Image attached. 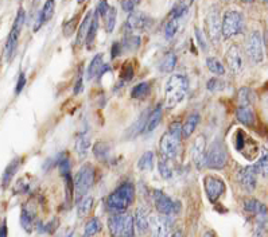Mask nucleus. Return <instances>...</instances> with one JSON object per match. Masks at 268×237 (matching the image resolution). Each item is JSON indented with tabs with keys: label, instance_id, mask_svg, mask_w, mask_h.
Instances as JSON below:
<instances>
[{
	"label": "nucleus",
	"instance_id": "9b49d317",
	"mask_svg": "<svg viewBox=\"0 0 268 237\" xmlns=\"http://www.w3.org/2000/svg\"><path fill=\"white\" fill-rule=\"evenodd\" d=\"M208 37L213 43H218L222 38V21L220 19V11L217 7H212L205 19Z\"/></svg>",
	"mask_w": 268,
	"mask_h": 237
},
{
	"label": "nucleus",
	"instance_id": "ea45409f",
	"mask_svg": "<svg viewBox=\"0 0 268 237\" xmlns=\"http://www.w3.org/2000/svg\"><path fill=\"white\" fill-rule=\"evenodd\" d=\"M104 21L107 33H112L115 25H116V10H115V7H112V6L109 7L108 13L104 15Z\"/></svg>",
	"mask_w": 268,
	"mask_h": 237
},
{
	"label": "nucleus",
	"instance_id": "6ab92c4d",
	"mask_svg": "<svg viewBox=\"0 0 268 237\" xmlns=\"http://www.w3.org/2000/svg\"><path fill=\"white\" fill-rule=\"evenodd\" d=\"M108 69L109 66H107V65L103 62V54L99 53V54L95 55L92 61H91V65H89L88 69V77L89 78H93V77L96 76H101V74H103L105 70H108Z\"/></svg>",
	"mask_w": 268,
	"mask_h": 237
},
{
	"label": "nucleus",
	"instance_id": "a19ab883",
	"mask_svg": "<svg viewBox=\"0 0 268 237\" xmlns=\"http://www.w3.org/2000/svg\"><path fill=\"white\" fill-rule=\"evenodd\" d=\"M139 46H140V37L139 35H128V37L124 38L122 43L123 49L128 51L136 50Z\"/></svg>",
	"mask_w": 268,
	"mask_h": 237
},
{
	"label": "nucleus",
	"instance_id": "0eeeda50",
	"mask_svg": "<svg viewBox=\"0 0 268 237\" xmlns=\"http://www.w3.org/2000/svg\"><path fill=\"white\" fill-rule=\"evenodd\" d=\"M243 15L237 10H228L222 18V38L229 39L243 30Z\"/></svg>",
	"mask_w": 268,
	"mask_h": 237
},
{
	"label": "nucleus",
	"instance_id": "f3484780",
	"mask_svg": "<svg viewBox=\"0 0 268 237\" xmlns=\"http://www.w3.org/2000/svg\"><path fill=\"white\" fill-rule=\"evenodd\" d=\"M152 23V19H151L146 13L143 11H136V13L130 14V17L127 19L126 25L128 26L130 30H135V31H143V30H147Z\"/></svg>",
	"mask_w": 268,
	"mask_h": 237
},
{
	"label": "nucleus",
	"instance_id": "bf43d9fd",
	"mask_svg": "<svg viewBox=\"0 0 268 237\" xmlns=\"http://www.w3.org/2000/svg\"><path fill=\"white\" fill-rule=\"evenodd\" d=\"M265 39H267V43H268V29H267V38Z\"/></svg>",
	"mask_w": 268,
	"mask_h": 237
},
{
	"label": "nucleus",
	"instance_id": "13d9d810",
	"mask_svg": "<svg viewBox=\"0 0 268 237\" xmlns=\"http://www.w3.org/2000/svg\"><path fill=\"white\" fill-rule=\"evenodd\" d=\"M205 237H216V236H212V234H210V233H208V234H206Z\"/></svg>",
	"mask_w": 268,
	"mask_h": 237
},
{
	"label": "nucleus",
	"instance_id": "a878e982",
	"mask_svg": "<svg viewBox=\"0 0 268 237\" xmlns=\"http://www.w3.org/2000/svg\"><path fill=\"white\" fill-rule=\"evenodd\" d=\"M91 21H92V13H88L84 21H82V23H81L80 29H78V34H77V39H75V42H77L78 46H81V45H84L86 42Z\"/></svg>",
	"mask_w": 268,
	"mask_h": 237
},
{
	"label": "nucleus",
	"instance_id": "2eb2a0df",
	"mask_svg": "<svg viewBox=\"0 0 268 237\" xmlns=\"http://www.w3.org/2000/svg\"><path fill=\"white\" fill-rule=\"evenodd\" d=\"M192 158L197 169L206 166V138L204 135L196 136L192 146Z\"/></svg>",
	"mask_w": 268,
	"mask_h": 237
},
{
	"label": "nucleus",
	"instance_id": "dca6fc26",
	"mask_svg": "<svg viewBox=\"0 0 268 237\" xmlns=\"http://www.w3.org/2000/svg\"><path fill=\"white\" fill-rule=\"evenodd\" d=\"M256 177H257V171L255 165L243 167L237 173V181L240 186L247 191H253L256 189Z\"/></svg>",
	"mask_w": 268,
	"mask_h": 237
},
{
	"label": "nucleus",
	"instance_id": "3c124183",
	"mask_svg": "<svg viewBox=\"0 0 268 237\" xmlns=\"http://www.w3.org/2000/svg\"><path fill=\"white\" fill-rule=\"evenodd\" d=\"M109 7H111V6H109L108 3H107V2H100V3L97 5L96 11L99 13V15H103V17H104L105 14L108 13Z\"/></svg>",
	"mask_w": 268,
	"mask_h": 237
},
{
	"label": "nucleus",
	"instance_id": "39448f33",
	"mask_svg": "<svg viewBox=\"0 0 268 237\" xmlns=\"http://www.w3.org/2000/svg\"><path fill=\"white\" fill-rule=\"evenodd\" d=\"M228 163V150L222 140H214L206 150V166L209 169L221 170Z\"/></svg>",
	"mask_w": 268,
	"mask_h": 237
},
{
	"label": "nucleus",
	"instance_id": "5fc2aeb1",
	"mask_svg": "<svg viewBox=\"0 0 268 237\" xmlns=\"http://www.w3.org/2000/svg\"><path fill=\"white\" fill-rule=\"evenodd\" d=\"M0 237H7V226H6V220L2 221V230H0Z\"/></svg>",
	"mask_w": 268,
	"mask_h": 237
},
{
	"label": "nucleus",
	"instance_id": "09e8293b",
	"mask_svg": "<svg viewBox=\"0 0 268 237\" xmlns=\"http://www.w3.org/2000/svg\"><path fill=\"white\" fill-rule=\"evenodd\" d=\"M132 76H134V69H132V66L127 62V64H124V66H123L122 77L126 81H130L131 78H132Z\"/></svg>",
	"mask_w": 268,
	"mask_h": 237
},
{
	"label": "nucleus",
	"instance_id": "1a4fd4ad",
	"mask_svg": "<svg viewBox=\"0 0 268 237\" xmlns=\"http://www.w3.org/2000/svg\"><path fill=\"white\" fill-rule=\"evenodd\" d=\"M247 54L253 64H260L264 59L263 37L259 30H252L247 38Z\"/></svg>",
	"mask_w": 268,
	"mask_h": 237
},
{
	"label": "nucleus",
	"instance_id": "72a5a7b5",
	"mask_svg": "<svg viewBox=\"0 0 268 237\" xmlns=\"http://www.w3.org/2000/svg\"><path fill=\"white\" fill-rule=\"evenodd\" d=\"M138 167L142 171H151L154 167V153L152 151H146L143 154L142 158L139 159Z\"/></svg>",
	"mask_w": 268,
	"mask_h": 237
},
{
	"label": "nucleus",
	"instance_id": "79ce46f5",
	"mask_svg": "<svg viewBox=\"0 0 268 237\" xmlns=\"http://www.w3.org/2000/svg\"><path fill=\"white\" fill-rule=\"evenodd\" d=\"M190 3H186V2H181V3H176L174 6V9L171 10V14H170V18H174V19H182V18L186 15L188 13V9Z\"/></svg>",
	"mask_w": 268,
	"mask_h": 237
},
{
	"label": "nucleus",
	"instance_id": "20e7f679",
	"mask_svg": "<svg viewBox=\"0 0 268 237\" xmlns=\"http://www.w3.org/2000/svg\"><path fill=\"white\" fill-rule=\"evenodd\" d=\"M108 230L111 237H134V217L126 213H116L109 217Z\"/></svg>",
	"mask_w": 268,
	"mask_h": 237
},
{
	"label": "nucleus",
	"instance_id": "f03ea898",
	"mask_svg": "<svg viewBox=\"0 0 268 237\" xmlns=\"http://www.w3.org/2000/svg\"><path fill=\"white\" fill-rule=\"evenodd\" d=\"M135 199L134 183L124 182L105 198V206L113 213H123Z\"/></svg>",
	"mask_w": 268,
	"mask_h": 237
},
{
	"label": "nucleus",
	"instance_id": "7ed1b4c3",
	"mask_svg": "<svg viewBox=\"0 0 268 237\" xmlns=\"http://www.w3.org/2000/svg\"><path fill=\"white\" fill-rule=\"evenodd\" d=\"M189 89L188 78L182 74H172L166 82L164 93H166V105L167 108H174L185 98Z\"/></svg>",
	"mask_w": 268,
	"mask_h": 237
},
{
	"label": "nucleus",
	"instance_id": "473e14b6",
	"mask_svg": "<svg viewBox=\"0 0 268 237\" xmlns=\"http://www.w3.org/2000/svg\"><path fill=\"white\" fill-rule=\"evenodd\" d=\"M206 66L209 69L210 72L213 73V74H217V76H224L225 74V68H224V65L218 58L216 57H209V58H206Z\"/></svg>",
	"mask_w": 268,
	"mask_h": 237
},
{
	"label": "nucleus",
	"instance_id": "c85d7f7f",
	"mask_svg": "<svg viewBox=\"0 0 268 237\" xmlns=\"http://www.w3.org/2000/svg\"><path fill=\"white\" fill-rule=\"evenodd\" d=\"M111 153V146L107 142H97L93 147V154L99 161H107Z\"/></svg>",
	"mask_w": 268,
	"mask_h": 237
},
{
	"label": "nucleus",
	"instance_id": "a211bd4d",
	"mask_svg": "<svg viewBox=\"0 0 268 237\" xmlns=\"http://www.w3.org/2000/svg\"><path fill=\"white\" fill-rule=\"evenodd\" d=\"M134 222L139 234H144L150 229V217H148V213L144 207H138L135 210Z\"/></svg>",
	"mask_w": 268,
	"mask_h": 237
},
{
	"label": "nucleus",
	"instance_id": "393cba45",
	"mask_svg": "<svg viewBox=\"0 0 268 237\" xmlns=\"http://www.w3.org/2000/svg\"><path fill=\"white\" fill-rule=\"evenodd\" d=\"M162 116H163V109H162V106H156L155 109L152 110L148 116V120H147V126H146V132H151L154 131L158 126L162 122Z\"/></svg>",
	"mask_w": 268,
	"mask_h": 237
},
{
	"label": "nucleus",
	"instance_id": "de8ad7c7",
	"mask_svg": "<svg viewBox=\"0 0 268 237\" xmlns=\"http://www.w3.org/2000/svg\"><path fill=\"white\" fill-rule=\"evenodd\" d=\"M58 166L59 170H61V174L63 177H66L70 174V162L67 158H62V159H58Z\"/></svg>",
	"mask_w": 268,
	"mask_h": 237
},
{
	"label": "nucleus",
	"instance_id": "603ef678",
	"mask_svg": "<svg viewBox=\"0 0 268 237\" xmlns=\"http://www.w3.org/2000/svg\"><path fill=\"white\" fill-rule=\"evenodd\" d=\"M136 6V2H131V0H126V2H123L122 3V7L124 11H127V13L132 14L134 13V7Z\"/></svg>",
	"mask_w": 268,
	"mask_h": 237
},
{
	"label": "nucleus",
	"instance_id": "4c0bfd02",
	"mask_svg": "<svg viewBox=\"0 0 268 237\" xmlns=\"http://www.w3.org/2000/svg\"><path fill=\"white\" fill-rule=\"evenodd\" d=\"M158 169H159L160 175L166 179L172 177V167H171V161H168L166 158L160 157L159 162H158Z\"/></svg>",
	"mask_w": 268,
	"mask_h": 237
},
{
	"label": "nucleus",
	"instance_id": "2f4dec72",
	"mask_svg": "<svg viewBox=\"0 0 268 237\" xmlns=\"http://www.w3.org/2000/svg\"><path fill=\"white\" fill-rule=\"evenodd\" d=\"M34 214H35V212H31L29 207L23 206V209H22V214H21V224L26 232H31L34 217H35Z\"/></svg>",
	"mask_w": 268,
	"mask_h": 237
},
{
	"label": "nucleus",
	"instance_id": "4d7b16f0",
	"mask_svg": "<svg viewBox=\"0 0 268 237\" xmlns=\"http://www.w3.org/2000/svg\"><path fill=\"white\" fill-rule=\"evenodd\" d=\"M171 237H184V236H182V233H181V232H175L174 234H172Z\"/></svg>",
	"mask_w": 268,
	"mask_h": 237
},
{
	"label": "nucleus",
	"instance_id": "f8f14e48",
	"mask_svg": "<svg viewBox=\"0 0 268 237\" xmlns=\"http://www.w3.org/2000/svg\"><path fill=\"white\" fill-rule=\"evenodd\" d=\"M225 61L228 68L233 74H239L244 69L243 51L237 45H231L225 53Z\"/></svg>",
	"mask_w": 268,
	"mask_h": 237
},
{
	"label": "nucleus",
	"instance_id": "58836bf2",
	"mask_svg": "<svg viewBox=\"0 0 268 237\" xmlns=\"http://www.w3.org/2000/svg\"><path fill=\"white\" fill-rule=\"evenodd\" d=\"M97 29H99V13L95 11V13H93L92 21H91V26H89L88 38H86V43H88L89 46L93 43V39L96 38Z\"/></svg>",
	"mask_w": 268,
	"mask_h": 237
},
{
	"label": "nucleus",
	"instance_id": "f257e3e1",
	"mask_svg": "<svg viewBox=\"0 0 268 237\" xmlns=\"http://www.w3.org/2000/svg\"><path fill=\"white\" fill-rule=\"evenodd\" d=\"M181 138H182V124L174 122L170 124L168 130L163 134L159 142L160 157L166 158L168 161H174L180 155Z\"/></svg>",
	"mask_w": 268,
	"mask_h": 237
},
{
	"label": "nucleus",
	"instance_id": "412c9836",
	"mask_svg": "<svg viewBox=\"0 0 268 237\" xmlns=\"http://www.w3.org/2000/svg\"><path fill=\"white\" fill-rule=\"evenodd\" d=\"M89 147H91V139H89L88 134H85V132L78 134L77 139H75V151L81 159H84L88 155Z\"/></svg>",
	"mask_w": 268,
	"mask_h": 237
},
{
	"label": "nucleus",
	"instance_id": "6e6d98bb",
	"mask_svg": "<svg viewBox=\"0 0 268 237\" xmlns=\"http://www.w3.org/2000/svg\"><path fill=\"white\" fill-rule=\"evenodd\" d=\"M81 88H82V78H80L78 80V82H77V85H75V88H74V93H80L81 92Z\"/></svg>",
	"mask_w": 268,
	"mask_h": 237
},
{
	"label": "nucleus",
	"instance_id": "49530a36",
	"mask_svg": "<svg viewBox=\"0 0 268 237\" xmlns=\"http://www.w3.org/2000/svg\"><path fill=\"white\" fill-rule=\"evenodd\" d=\"M194 34H196V38H197V41H198V45L201 46L202 50L204 51L208 50V41H206L205 34H204L201 30L198 29V27L194 29Z\"/></svg>",
	"mask_w": 268,
	"mask_h": 237
},
{
	"label": "nucleus",
	"instance_id": "37998d69",
	"mask_svg": "<svg viewBox=\"0 0 268 237\" xmlns=\"http://www.w3.org/2000/svg\"><path fill=\"white\" fill-rule=\"evenodd\" d=\"M252 101H253V93H252L251 89L248 88L240 89L239 92L240 106H251Z\"/></svg>",
	"mask_w": 268,
	"mask_h": 237
},
{
	"label": "nucleus",
	"instance_id": "f704fd0d",
	"mask_svg": "<svg viewBox=\"0 0 268 237\" xmlns=\"http://www.w3.org/2000/svg\"><path fill=\"white\" fill-rule=\"evenodd\" d=\"M181 26V21L180 19H174V18H170L164 26V37L167 39H172L178 33Z\"/></svg>",
	"mask_w": 268,
	"mask_h": 237
},
{
	"label": "nucleus",
	"instance_id": "4be33fe9",
	"mask_svg": "<svg viewBox=\"0 0 268 237\" xmlns=\"http://www.w3.org/2000/svg\"><path fill=\"white\" fill-rule=\"evenodd\" d=\"M54 7H55V3L54 2H51V0H49V2H46L45 3V6H43V9L39 11V15H38V19H37V25H35V27H34V30L37 31L41 26H43L45 23H46L49 19H50L51 17H53V13H54Z\"/></svg>",
	"mask_w": 268,
	"mask_h": 237
},
{
	"label": "nucleus",
	"instance_id": "e433bc0d",
	"mask_svg": "<svg viewBox=\"0 0 268 237\" xmlns=\"http://www.w3.org/2000/svg\"><path fill=\"white\" fill-rule=\"evenodd\" d=\"M151 85L150 82H140L136 86H134L132 92H131V97L132 98H144L147 94L150 93Z\"/></svg>",
	"mask_w": 268,
	"mask_h": 237
},
{
	"label": "nucleus",
	"instance_id": "aec40b11",
	"mask_svg": "<svg viewBox=\"0 0 268 237\" xmlns=\"http://www.w3.org/2000/svg\"><path fill=\"white\" fill-rule=\"evenodd\" d=\"M244 209L248 213H252V214H256V216H265L268 213V209L265 207V205L255 198L245 199L244 201Z\"/></svg>",
	"mask_w": 268,
	"mask_h": 237
},
{
	"label": "nucleus",
	"instance_id": "6e6552de",
	"mask_svg": "<svg viewBox=\"0 0 268 237\" xmlns=\"http://www.w3.org/2000/svg\"><path fill=\"white\" fill-rule=\"evenodd\" d=\"M25 10H18L17 17H15V21H14L13 23L11 31H10L9 37H7V42H6V55H7V58L9 59L13 58L14 53L17 50L19 35H21L22 27H23V23H25Z\"/></svg>",
	"mask_w": 268,
	"mask_h": 237
},
{
	"label": "nucleus",
	"instance_id": "b1692460",
	"mask_svg": "<svg viewBox=\"0 0 268 237\" xmlns=\"http://www.w3.org/2000/svg\"><path fill=\"white\" fill-rule=\"evenodd\" d=\"M236 116L239 118V122L245 126H252L256 120L255 110L252 109L251 106H239L236 110Z\"/></svg>",
	"mask_w": 268,
	"mask_h": 237
},
{
	"label": "nucleus",
	"instance_id": "bb28decb",
	"mask_svg": "<svg viewBox=\"0 0 268 237\" xmlns=\"http://www.w3.org/2000/svg\"><path fill=\"white\" fill-rule=\"evenodd\" d=\"M198 123H200V114H190V116L185 120L184 126H182V136H184V138H189V136L193 134L194 130L197 128Z\"/></svg>",
	"mask_w": 268,
	"mask_h": 237
},
{
	"label": "nucleus",
	"instance_id": "4468645a",
	"mask_svg": "<svg viewBox=\"0 0 268 237\" xmlns=\"http://www.w3.org/2000/svg\"><path fill=\"white\" fill-rule=\"evenodd\" d=\"M204 186H205V191L209 199L212 202H216L225 191V183L222 179L213 175H206L204 178Z\"/></svg>",
	"mask_w": 268,
	"mask_h": 237
},
{
	"label": "nucleus",
	"instance_id": "c03bdc74",
	"mask_svg": "<svg viewBox=\"0 0 268 237\" xmlns=\"http://www.w3.org/2000/svg\"><path fill=\"white\" fill-rule=\"evenodd\" d=\"M100 229H101V224L100 221H99V218H91V220L86 222V226H85L84 237L95 236Z\"/></svg>",
	"mask_w": 268,
	"mask_h": 237
},
{
	"label": "nucleus",
	"instance_id": "423d86ee",
	"mask_svg": "<svg viewBox=\"0 0 268 237\" xmlns=\"http://www.w3.org/2000/svg\"><path fill=\"white\" fill-rule=\"evenodd\" d=\"M95 182V170L91 165H84L75 174L74 178V191H75V201H80L88 194L91 187Z\"/></svg>",
	"mask_w": 268,
	"mask_h": 237
},
{
	"label": "nucleus",
	"instance_id": "052dcab7",
	"mask_svg": "<svg viewBox=\"0 0 268 237\" xmlns=\"http://www.w3.org/2000/svg\"><path fill=\"white\" fill-rule=\"evenodd\" d=\"M256 237H259V236H256Z\"/></svg>",
	"mask_w": 268,
	"mask_h": 237
},
{
	"label": "nucleus",
	"instance_id": "7c9ffc66",
	"mask_svg": "<svg viewBox=\"0 0 268 237\" xmlns=\"http://www.w3.org/2000/svg\"><path fill=\"white\" fill-rule=\"evenodd\" d=\"M93 206V198L91 195H85L84 198H81L80 201H77V213L80 217L88 216L89 212L92 210Z\"/></svg>",
	"mask_w": 268,
	"mask_h": 237
},
{
	"label": "nucleus",
	"instance_id": "5701e85b",
	"mask_svg": "<svg viewBox=\"0 0 268 237\" xmlns=\"http://www.w3.org/2000/svg\"><path fill=\"white\" fill-rule=\"evenodd\" d=\"M148 116H150L148 112H143L142 116H140V117H139L138 120H136L128 130H127V136H128V138H136L143 130H146Z\"/></svg>",
	"mask_w": 268,
	"mask_h": 237
},
{
	"label": "nucleus",
	"instance_id": "a18cd8bd",
	"mask_svg": "<svg viewBox=\"0 0 268 237\" xmlns=\"http://www.w3.org/2000/svg\"><path fill=\"white\" fill-rule=\"evenodd\" d=\"M206 88L210 92H218V90H222V89H225V82L217 77H213V78H210L208 81V85H206Z\"/></svg>",
	"mask_w": 268,
	"mask_h": 237
},
{
	"label": "nucleus",
	"instance_id": "9d476101",
	"mask_svg": "<svg viewBox=\"0 0 268 237\" xmlns=\"http://www.w3.org/2000/svg\"><path fill=\"white\" fill-rule=\"evenodd\" d=\"M152 199H154V205H155L156 210L160 214L164 216H176L180 213V202H176L174 199H171L168 195H166L163 191L160 190H154L152 194Z\"/></svg>",
	"mask_w": 268,
	"mask_h": 237
},
{
	"label": "nucleus",
	"instance_id": "c9c22d12",
	"mask_svg": "<svg viewBox=\"0 0 268 237\" xmlns=\"http://www.w3.org/2000/svg\"><path fill=\"white\" fill-rule=\"evenodd\" d=\"M256 171L260 175L268 178V150L267 148H263V153H261V157L257 161V163L255 165Z\"/></svg>",
	"mask_w": 268,
	"mask_h": 237
},
{
	"label": "nucleus",
	"instance_id": "ddd939ff",
	"mask_svg": "<svg viewBox=\"0 0 268 237\" xmlns=\"http://www.w3.org/2000/svg\"><path fill=\"white\" fill-rule=\"evenodd\" d=\"M150 228L152 237H171V221L168 216L150 217Z\"/></svg>",
	"mask_w": 268,
	"mask_h": 237
},
{
	"label": "nucleus",
	"instance_id": "c756f323",
	"mask_svg": "<svg viewBox=\"0 0 268 237\" xmlns=\"http://www.w3.org/2000/svg\"><path fill=\"white\" fill-rule=\"evenodd\" d=\"M176 65V55L174 53H167L164 54V57L162 58V61L159 62V69L163 73H171L174 70Z\"/></svg>",
	"mask_w": 268,
	"mask_h": 237
},
{
	"label": "nucleus",
	"instance_id": "8fccbe9b",
	"mask_svg": "<svg viewBox=\"0 0 268 237\" xmlns=\"http://www.w3.org/2000/svg\"><path fill=\"white\" fill-rule=\"evenodd\" d=\"M26 85V77L23 73H21L19 74V78H18V82H17V88H15V93L19 94L23 90V88H25Z\"/></svg>",
	"mask_w": 268,
	"mask_h": 237
},
{
	"label": "nucleus",
	"instance_id": "cd10ccee",
	"mask_svg": "<svg viewBox=\"0 0 268 237\" xmlns=\"http://www.w3.org/2000/svg\"><path fill=\"white\" fill-rule=\"evenodd\" d=\"M22 163L21 158H15L14 161L10 162V165L7 166V169L5 170V173H3V179H2V183H3V187H6L10 183V181L13 179L14 174L17 173L18 169H19V166Z\"/></svg>",
	"mask_w": 268,
	"mask_h": 237
},
{
	"label": "nucleus",
	"instance_id": "864d4df0",
	"mask_svg": "<svg viewBox=\"0 0 268 237\" xmlns=\"http://www.w3.org/2000/svg\"><path fill=\"white\" fill-rule=\"evenodd\" d=\"M122 43L115 42L112 47V58H116V55H120V51H122Z\"/></svg>",
	"mask_w": 268,
	"mask_h": 237
}]
</instances>
